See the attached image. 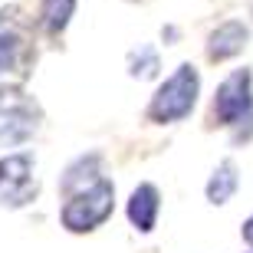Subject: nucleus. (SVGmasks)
Here are the masks:
<instances>
[{"mask_svg": "<svg viewBox=\"0 0 253 253\" xmlns=\"http://www.w3.org/2000/svg\"><path fill=\"white\" fill-rule=\"evenodd\" d=\"M197 95H201V73H197L194 63H181L178 69L155 89L145 115H148V122H155V125H174V122H181V119H188V115L194 112Z\"/></svg>", "mask_w": 253, "mask_h": 253, "instance_id": "obj_1", "label": "nucleus"}, {"mask_svg": "<svg viewBox=\"0 0 253 253\" xmlns=\"http://www.w3.org/2000/svg\"><path fill=\"white\" fill-rule=\"evenodd\" d=\"M115 211V184L109 178H99L92 184H85L83 191L63 197L59 207V224L69 234H92L95 227H102Z\"/></svg>", "mask_w": 253, "mask_h": 253, "instance_id": "obj_2", "label": "nucleus"}, {"mask_svg": "<svg viewBox=\"0 0 253 253\" xmlns=\"http://www.w3.org/2000/svg\"><path fill=\"white\" fill-rule=\"evenodd\" d=\"M43 125V109L23 85H0V148L30 141Z\"/></svg>", "mask_w": 253, "mask_h": 253, "instance_id": "obj_3", "label": "nucleus"}, {"mask_svg": "<svg viewBox=\"0 0 253 253\" xmlns=\"http://www.w3.org/2000/svg\"><path fill=\"white\" fill-rule=\"evenodd\" d=\"M40 194L37 158L30 151H7L0 158V207L20 211Z\"/></svg>", "mask_w": 253, "mask_h": 253, "instance_id": "obj_4", "label": "nucleus"}, {"mask_svg": "<svg viewBox=\"0 0 253 253\" xmlns=\"http://www.w3.org/2000/svg\"><path fill=\"white\" fill-rule=\"evenodd\" d=\"M33 33L17 7L0 10V76H27L33 66Z\"/></svg>", "mask_w": 253, "mask_h": 253, "instance_id": "obj_5", "label": "nucleus"}, {"mask_svg": "<svg viewBox=\"0 0 253 253\" xmlns=\"http://www.w3.org/2000/svg\"><path fill=\"white\" fill-rule=\"evenodd\" d=\"M250 112H253V69L240 66L230 76H224V83L217 85L214 102H211V125L234 128Z\"/></svg>", "mask_w": 253, "mask_h": 253, "instance_id": "obj_6", "label": "nucleus"}, {"mask_svg": "<svg viewBox=\"0 0 253 253\" xmlns=\"http://www.w3.org/2000/svg\"><path fill=\"white\" fill-rule=\"evenodd\" d=\"M247 46H250V27L244 20H224L207 37V59L211 63H224V59L240 56Z\"/></svg>", "mask_w": 253, "mask_h": 253, "instance_id": "obj_7", "label": "nucleus"}, {"mask_svg": "<svg viewBox=\"0 0 253 253\" xmlns=\"http://www.w3.org/2000/svg\"><path fill=\"white\" fill-rule=\"evenodd\" d=\"M158 211H161V191L151 184V181H141L138 188L128 194V204H125V214H128V224L138 230V234H151L155 224H158Z\"/></svg>", "mask_w": 253, "mask_h": 253, "instance_id": "obj_8", "label": "nucleus"}, {"mask_svg": "<svg viewBox=\"0 0 253 253\" xmlns=\"http://www.w3.org/2000/svg\"><path fill=\"white\" fill-rule=\"evenodd\" d=\"M99 178H102V155L99 151H89V155H79L76 161L66 165L63 178H59V191H63V197H69V194L83 191L85 184H92Z\"/></svg>", "mask_w": 253, "mask_h": 253, "instance_id": "obj_9", "label": "nucleus"}, {"mask_svg": "<svg viewBox=\"0 0 253 253\" xmlns=\"http://www.w3.org/2000/svg\"><path fill=\"white\" fill-rule=\"evenodd\" d=\"M237 188H240V171H237V165L230 158H224V161H217V168L211 171L204 194H207V201H211L214 207H220L237 194Z\"/></svg>", "mask_w": 253, "mask_h": 253, "instance_id": "obj_10", "label": "nucleus"}, {"mask_svg": "<svg viewBox=\"0 0 253 253\" xmlns=\"http://www.w3.org/2000/svg\"><path fill=\"white\" fill-rule=\"evenodd\" d=\"M76 13V0H40V27L46 37H59Z\"/></svg>", "mask_w": 253, "mask_h": 253, "instance_id": "obj_11", "label": "nucleus"}, {"mask_svg": "<svg viewBox=\"0 0 253 253\" xmlns=\"http://www.w3.org/2000/svg\"><path fill=\"white\" fill-rule=\"evenodd\" d=\"M125 66H128V76L131 79H155V76L161 73V53L158 46H151V43H138V46L128 53V59H125Z\"/></svg>", "mask_w": 253, "mask_h": 253, "instance_id": "obj_12", "label": "nucleus"}, {"mask_svg": "<svg viewBox=\"0 0 253 253\" xmlns=\"http://www.w3.org/2000/svg\"><path fill=\"white\" fill-rule=\"evenodd\" d=\"M250 138H253V112L234 125V145H247Z\"/></svg>", "mask_w": 253, "mask_h": 253, "instance_id": "obj_13", "label": "nucleus"}, {"mask_svg": "<svg viewBox=\"0 0 253 253\" xmlns=\"http://www.w3.org/2000/svg\"><path fill=\"white\" fill-rule=\"evenodd\" d=\"M240 237H244V244L253 250V217H247V220H244V227H240Z\"/></svg>", "mask_w": 253, "mask_h": 253, "instance_id": "obj_14", "label": "nucleus"}, {"mask_svg": "<svg viewBox=\"0 0 253 253\" xmlns=\"http://www.w3.org/2000/svg\"><path fill=\"white\" fill-rule=\"evenodd\" d=\"M131 3H138V0H131Z\"/></svg>", "mask_w": 253, "mask_h": 253, "instance_id": "obj_15", "label": "nucleus"}, {"mask_svg": "<svg viewBox=\"0 0 253 253\" xmlns=\"http://www.w3.org/2000/svg\"><path fill=\"white\" fill-rule=\"evenodd\" d=\"M250 253H253V250H250Z\"/></svg>", "mask_w": 253, "mask_h": 253, "instance_id": "obj_16", "label": "nucleus"}]
</instances>
